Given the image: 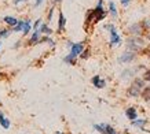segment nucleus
Segmentation results:
<instances>
[{"label":"nucleus","instance_id":"obj_11","mask_svg":"<svg viewBox=\"0 0 150 134\" xmlns=\"http://www.w3.org/2000/svg\"><path fill=\"white\" fill-rule=\"evenodd\" d=\"M7 25H10V26H17L18 25L19 21H17L15 18H13V17H4V19H3Z\"/></svg>","mask_w":150,"mask_h":134},{"label":"nucleus","instance_id":"obj_4","mask_svg":"<svg viewBox=\"0 0 150 134\" xmlns=\"http://www.w3.org/2000/svg\"><path fill=\"white\" fill-rule=\"evenodd\" d=\"M106 29L110 30V45H117L121 40H120V36H118L117 31H116V27L113 25H106Z\"/></svg>","mask_w":150,"mask_h":134},{"label":"nucleus","instance_id":"obj_15","mask_svg":"<svg viewBox=\"0 0 150 134\" xmlns=\"http://www.w3.org/2000/svg\"><path fill=\"white\" fill-rule=\"evenodd\" d=\"M109 10H110L112 17H113V18H117V10H116V6H114L113 1H110L109 3Z\"/></svg>","mask_w":150,"mask_h":134},{"label":"nucleus","instance_id":"obj_27","mask_svg":"<svg viewBox=\"0 0 150 134\" xmlns=\"http://www.w3.org/2000/svg\"><path fill=\"white\" fill-rule=\"evenodd\" d=\"M58 134H62V133H58Z\"/></svg>","mask_w":150,"mask_h":134},{"label":"nucleus","instance_id":"obj_25","mask_svg":"<svg viewBox=\"0 0 150 134\" xmlns=\"http://www.w3.org/2000/svg\"><path fill=\"white\" fill-rule=\"evenodd\" d=\"M54 1H55V3H59V1H61V0H54Z\"/></svg>","mask_w":150,"mask_h":134},{"label":"nucleus","instance_id":"obj_3","mask_svg":"<svg viewBox=\"0 0 150 134\" xmlns=\"http://www.w3.org/2000/svg\"><path fill=\"white\" fill-rule=\"evenodd\" d=\"M143 85H145V82H143V80H135L134 81V84H132L131 86H129V89H128V94L129 96H134V97H137V96H139V94L142 93V88H143Z\"/></svg>","mask_w":150,"mask_h":134},{"label":"nucleus","instance_id":"obj_23","mask_svg":"<svg viewBox=\"0 0 150 134\" xmlns=\"http://www.w3.org/2000/svg\"><path fill=\"white\" fill-rule=\"evenodd\" d=\"M41 3H43V0H36V1H35V6H40Z\"/></svg>","mask_w":150,"mask_h":134},{"label":"nucleus","instance_id":"obj_24","mask_svg":"<svg viewBox=\"0 0 150 134\" xmlns=\"http://www.w3.org/2000/svg\"><path fill=\"white\" fill-rule=\"evenodd\" d=\"M145 54H146V55H147V56H149V58H150V49H146V51H145Z\"/></svg>","mask_w":150,"mask_h":134},{"label":"nucleus","instance_id":"obj_22","mask_svg":"<svg viewBox=\"0 0 150 134\" xmlns=\"http://www.w3.org/2000/svg\"><path fill=\"white\" fill-rule=\"evenodd\" d=\"M121 4H123L124 7H127V6L129 4V0H121Z\"/></svg>","mask_w":150,"mask_h":134},{"label":"nucleus","instance_id":"obj_9","mask_svg":"<svg viewBox=\"0 0 150 134\" xmlns=\"http://www.w3.org/2000/svg\"><path fill=\"white\" fill-rule=\"evenodd\" d=\"M65 23H66V19H65L64 14L59 13V21H58V31H64V27H65Z\"/></svg>","mask_w":150,"mask_h":134},{"label":"nucleus","instance_id":"obj_12","mask_svg":"<svg viewBox=\"0 0 150 134\" xmlns=\"http://www.w3.org/2000/svg\"><path fill=\"white\" fill-rule=\"evenodd\" d=\"M129 31H131L132 34H141L142 33V25H132L131 27H129Z\"/></svg>","mask_w":150,"mask_h":134},{"label":"nucleus","instance_id":"obj_28","mask_svg":"<svg viewBox=\"0 0 150 134\" xmlns=\"http://www.w3.org/2000/svg\"><path fill=\"white\" fill-rule=\"evenodd\" d=\"M0 45H1V43H0Z\"/></svg>","mask_w":150,"mask_h":134},{"label":"nucleus","instance_id":"obj_29","mask_svg":"<svg viewBox=\"0 0 150 134\" xmlns=\"http://www.w3.org/2000/svg\"><path fill=\"white\" fill-rule=\"evenodd\" d=\"M0 104H1V103H0Z\"/></svg>","mask_w":150,"mask_h":134},{"label":"nucleus","instance_id":"obj_10","mask_svg":"<svg viewBox=\"0 0 150 134\" xmlns=\"http://www.w3.org/2000/svg\"><path fill=\"white\" fill-rule=\"evenodd\" d=\"M125 115L128 116L129 121H135L137 119V110L135 108H128L127 111H125Z\"/></svg>","mask_w":150,"mask_h":134},{"label":"nucleus","instance_id":"obj_21","mask_svg":"<svg viewBox=\"0 0 150 134\" xmlns=\"http://www.w3.org/2000/svg\"><path fill=\"white\" fill-rule=\"evenodd\" d=\"M88 56H90V51H86V52H83V55H81L83 59H87Z\"/></svg>","mask_w":150,"mask_h":134},{"label":"nucleus","instance_id":"obj_14","mask_svg":"<svg viewBox=\"0 0 150 134\" xmlns=\"http://www.w3.org/2000/svg\"><path fill=\"white\" fill-rule=\"evenodd\" d=\"M40 30H35V33L32 34V38H30V41H29V44H33V43H37L39 41V37H40Z\"/></svg>","mask_w":150,"mask_h":134},{"label":"nucleus","instance_id":"obj_8","mask_svg":"<svg viewBox=\"0 0 150 134\" xmlns=\"http://www.w3.org/2000/svg\"><path fill=\"white\" fill-rule=\"evenodd\" d=\"M92 84H94V86L95 88H105V81L103 80H100V77L99 75H95L94 78H92Z\"/></svg>","mask_w":150,"mask_h":134},{"label":"nucleus","instance_id":"obj_18","mask_svg":"<svg viewBox=\"0 0 150 134\" xmlns=\"http://www.w3.org/2000/svg\"><path fill=\"white\" fill-rule=\"evenodd\" d=\"M146 123V121H143V119H139V121H132V125L134 126H143Z\"/></svg>","mask_w":150,"mask_h":134},{"label":"nucleus","instance_id":"obj_19","mask_svg":"<svg viewBox=\"0 0 150 134\" xmlns=\"http://www.w3.org/2000/svg\"><path fill=\"white\" fill-rule=\"evenodd\" d=\"M7 36H8V30H6V29L0 30V37H7Z\"/></svg>","mask_w":150,"mask_h":134},{"label":"nucleus","instance_id":"obj_13","mask_svg":"<svg viewBox=\"0 0 150 134\" xmlns=\"http://www.w3.org/2000/svg\"><path fill=\"white\" fill-rule=\"evenodd\" d=\"M0 125L3 126L4 129H8V127H10V121H8V119H6L4 115L1 114V111H0Z\"/></svg>","mask_w":150,"mask_h":134},{"label":"nucleus","instance_id":"obj_20","mask_svg":"<svg viewBox=\"0 0 150 134\" xmlns=\"http://www.w3.org/2000/svg\"><path fill=\"white\" fill-rule=\"evenodd\" d=\"M143 80H145V81H150V70L145 73V75H143Z\"/></svg>","mask_w":150,"mask_h":134},{"label":"nucleus","instance_id":"obj_17","mask_svg":"<svg viewBox=\"0 0 150 134\" xmlns=\"http://www.w3.org/2000/svg\"><path fill=\"white\" fill-rule=\"evenodd\" d=\"M40 31H41V33H44V34H51V33H52V31H51V29L47 26V25H41Z\"/></svg>","mask_w":150,"mask_h":134},{"label":"nucleus","instance_id":"obj_2","mask_svg":"<svg viewBox=\"0 0 150 134\" xmlns=\"http://www.w3.org/2000/svg\"><path fill=\"white\" fill-rule=\"evenodd\" d=\"M83 49H84V45L83 43H76V44H72V49H70V54L64 59L66 63H70V64H74V59L77 58L79 55H81Z\"/></svg>","mask_w":150,"mask_h":134},{"label":"nucleus","instance_id":"obj_26","mask_svg":"<svg viewBox=\"0 0 150 134\" xmlns=\"http://www.w3.org/2000/svg\"><path fill=\"white\" fill-rule=\"evenodd\" d=\"M147 38H149V40H150V34H147Z\"/></svg>","mask_w":150,"mask_h":134},{"label":"nucleus","instance_id":"obj_7","mask_svg":"<svg viewBox=\"0 0 150 134\" xmlns=\"http://www.w3.org/2000/svg\"><path fill=\"white\" fill-rule=\"evenodd\" d=\"M135 59V52H124L121 56H120V62H123V63H128V62H131V60H134Z\"/></svg>","mask_w":150,"mask_h":134},{"label":"nucleus","instance_id":"obj_6","mask_svg":"<svg viewBox=\"0 0 150 134\" xmlns=\"http://www.w3.org/2000/svg\"><path fill=\"white\" fill-rule=\"evenodd\" d=\"M94 127L102 134H117L116 130H114L110 125H95Z\"/></svg>","mask_w":150,"mask_h":134},{"label":"nucleus","instance_id":"obj_16","mask_svg":"<svg viewBox=\"0 0 150 134\" xmlns=\"http://www.w3.org/2000/svg\"><path fill=\"white\" fill-rule=\"evenodd\" d=\"M142 97L145 98L146 101H150V86H147V88L143 89V92H142Z\"/></svg>","mask_w":150,"mask_h":134},{"label":"nucleus","instance_id":"obj_5","mask_svg":"<svg viewBox=\"0 0 150 134\" xmlns=\"http://www.w3.org/2000/svg\"><path fill=\"white\" fill-rule=\"evenodd\" d=\"M30 30V22L29 21H19L17 26H14V31H22L23 34H28Z\"/></svg>","mask_w":150,"mask_h":134},{"label":"nucleus","instance_id":"obj_1","mask_svg":"<svg viewBox=\"0 0 150 134\" xmlns=\"http://www.w3.org/2000/svg\"><path fill=\"white\" fill-rule=\"evenodd\" d=\"M106 17V13H105V10L102 6H96V8L91 10L90 14H88V17H87V22L88 23H96L99 22L100 19H103Z\"/></svg>","mask_w":150,"mask_h":134}]
</instances>
